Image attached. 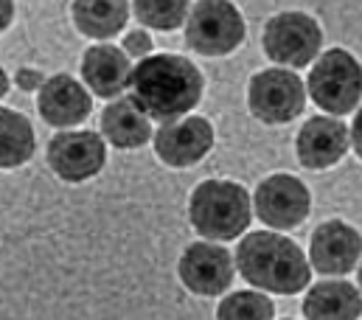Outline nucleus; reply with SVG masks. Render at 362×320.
I'll list each match as a JSON object with an SVG mask.
<instances>
[{
    "label": "nucleus",
    "instance_id": "nucleus-1",
    "mask_svg": "<svg viewBox=\"0 0 362 320\" xmlns=\"http://www.w3.org/2000/svg\"><path fill=\"white\" fill-rule=\"evenodd\" d=\"M132 101L163 124L177 121L199 104L202 74L199 68L177 54H155L132 68Z\"/></svg>",
    "mask_w": 362,
    "mask_h": 320
},
{
    "label": "nucleus",
    "instance_id": "nucleus-2",
    "mask_svg": "<svg viewBox=\"0 0 362 320\" xmlns=\"http://www.w3.org/2000/svg\"><path fill=\"white\" fill-rule=\"evenodd\" d=\"M236 267L247 284L275 295H295L312 278L303 250L272 231H256L239 241Z\"/></svg>",
    "mask_w": 362,
    "mask_h": 320
},
{
    "label": "nucleus",
    "instance_id": "nucleus-3",
    "mask_svg": "<svg viewBox=\"0 0 362 320\" xmlns=\"http://www.w3.org/2000/svg\"><path fill=\"white\" fill-rule=\"evenodd\" d=\"M250 194L230 180H205L194 188L188 217L197 234L214 241L242 236L250 225Z\"/></svg>",
    "mask_w": 362,
    "mask_h": 320
},
{
    "label": "nucleus",
    "instance_id": "nucleus-4",
    "mask_svg": "<svg viewBox=\"0 0 362 320\" xmlns=\"http://www.w3.org/2000/svg\"><path fill=\"white\" fill-rule=\"evenodd\" d=\"M309 96L326 113L334 115L351 113L362 96L360 62L343 48L326 51L309 74Z\"/></svg>",
    "mask_w": 362,
    "mask_h": 320
},
{
    "label": "nucleus",
    "instance_id": "nucleus-5",
    "mask_svg": "<svg viewBox=\"0 0 362 320\" xmlns=\"http://www.w3.org/2000/svg\"><path fill=\"white\" fill-rule=\"evenodd\" d=\"M245 40V20L230 3H211L202 0L191 8L185 23V42L205 54V57H222L239 48Z\"/></svg>",
    "mask_w": 362,
    "mask_h": 320
},
{
    "label": "nucleus",
    "instance_id": "nucleus-6",
    "mask_svg": "<svg viewBox=\"0 0 362 320\" xmlns=\"http://www.w3.org/2000/svg\"><path fill=\"white\" fill-rule=\"evenodd\" d=\"M262 42H264V54L272 62L303 68L320 54L323 31L315 23V17L303 11H284L267 20Z\"/></svg>",
    "mask_w": 362,
    "mask_h": 320
},
{
    "label": "nucleus",
    "instance_id": "nucleus-7",
    "mask_svg": "<svg viewBox=\"0 0 362 320\" xmlns=\"http://www.w3.org/2000/svg\"><path fill=\"white\" fill-rule=\"evenodd\" d=\"M247 104H250V113L259 121H264V124H286L306 104L303 81L298 79V74H292V71H281V68L262 71V74H256L250 79Z\"/></svg>",
    "mask_w": 362,
    "mask_h": 320
},
{
    "label": "nucleus",
    "instance_id": "nucleus-8",
    "mask_svg": "<svg viewBox=\"0 0 362 320\" xmlns=\"http://www.w3.org/2000/svg\"><path fill=\"white\" fill-rule=\"evenodd\" d=\"M309 191L292 174H272L259 183L253 194L256 217L275 231H286L300 225L309 217Z\"/></svg>",
    "mask_w": 362,
    "mask_h": 320
},
{
    "label": "nucleus",
    "instance_id": "nucleus-9",
    "mask_svg": "<svg viewBox=\"0 0 362 320\" xmlns=\"http://www.w3.org/2000/svg\"><path fill=\"white\" fill-rule=\"evenodd\" d=\"M180 281L202 298L222 295L233 281V261L230 253L211 241H197L185 247L180 256Z\"/></svg>",
    "mask_w": 362,
    "mask_h": 320
},
{
    "label": "nucleus",
    "instance_id": "nucleus-10",
    "mask_svg": "<svg viewBox=\"0 0 362 320\" xmlns=\"http://www.w3.org/2000/svg\"><path fill=\"white\" fill-rule=\"evenodd\" d=\"M104 160H107L104 141L95 132H88V130L59 132L48 144V163H51V168L62 180H68V183L90 180L93 174L101 171Z\"/></svg>",
    "mask_w": 362,
    "mask_h": 320
},
{
    "label": "nucleus",
    "instance_id": "nucleus-11",
    "mask_svg": "<svg viewBox=\"0 0 362 320\" xmlns=\"http://www.w3.org/2000/svg\"><path fill=\"white\" fill-rule=\"evenodd\" d=\"M214 147V127L208 118L191 115V118H177L169 124H160L155 132V152L166 166H194L205 158Z\"/></svg>",
    "mask_w": 362,
    "mask_h": 320
},
{
    "label": "nucleus",
    "instance_id": "nucleus-12",
    "mask_svg": "<svg viewBox=\"0 0 362 320\" xmlns=\"http://www.w3.org/2000/svg\"><path fill=\"white\" fill-rule=\"evenodd\" d=\"M362 256V236L346 222L332 219L315 228L312 244H309V258L312 267L326 273V275H343L354 270V264Z\"/></svg>",
    "mask_w": 362,
    "mask_h": 320
},
{
    "label": "nucleus",
    "instance_id": "nucleus-13",
    "mask_svg": "<svg viewBox=\"0 0 362 320\" xmlns=\"http://www.w3.org/2000/svg\"><path fill=\"white\" fill-rule=\"evenodd\" d=\"M351 132L337 118H309L295 141L298 160L306 168H329L349 152Z\"/></svg>",
    "mask_w": 362,
    "mask_h": 320
},
{
    "label": "nucleus",
    "instance_id": "nucleus-14",
    "mask_svg": "<svg viewBox=\"0 0 362 320\" xmlns=\"http://www.w3.org/2000/svg\"><path fill=\"white\" fill-rule=\"evenodd\" d=\"M37 107L42 113V118L51 127H74L82 124L90 115V96L88 90L68 74H57L45 81V87L40 90Z\"/></svg>",
    "mask_w": 362,
    "mask_h": 320
},
{
    "label": "nucleus",
    "instance_id": "nucleus-15",
    "mask_svg": "<svg viewBox=\"0 0 362 320\" xmlns=\"http://www.w3.org/2000/svg\"><path fill=\"white\" fill-rule=\"evenodd\" d=\"M82 79L95 96L115 98L132 79V68L127 54L115 45H93L82 57Z\"/></svg>",
    "mask_w": 362,
    "mask_h": 320
},
{
    "label": "nucleus",
    "instance_id": "nucleus-16",
    "mask_svg": "<svg viewBox=\"0 0 362 320\" xmlns=\"http://www.w3.org/2000/svg\"><path fill=\"white\" fill-rule=\"evenodd\" d=\"M101 132L118 149H138L152 138V124L149 115L132 101V96H121L104 107Z\"/></svg>",
    "mask_w": 362,
    "mask_h": 320
},
{
    "label": "nucleus",
    "instance_id": "nucleus-17",
    "mask_svg": "<svg viewBox=\"0 0 362 320\" xmlns=\"http://www.w3.org/2000/svg\"><path fill=\"white\" fill-rule=\"evenodd\" d=\"M306 320H357L362 315L360 290L349 281H320L303 298Z\"/></svg>",
    "mask_w": 362,
    "mask_h": 320
},
{
    "label": "nucleus",
    "instance_id": "nucleus-18",
    "mask_svg": "<svg viewBox=\"0 0 362 320\" xmlns=\"http://www.w3.org/2000/svg\"><path fill=\"white\" fill-rule=\"evenodd\" d=\"M71 14H74V23L76 28L93 37V40H110L115 37L124 25H127V17H129V6L127 3H112V0H104V3H88V0H79L71 6Z\"/></svg>",
    "mask_w": 362,
    "mask_h": 320
},
{
    "label": "nucleus",
    "instance_id": "nucleus-19",
    "mask_svg": "<svg viewBox=\"0 0 362 320\" xmlns=\"http://www.w3.org/2000/svg\"><path fill=\"white\" fill-rule=\"evenodd\" d=\"M34 155V130L28 118L3 107L0 110V163L3 168H14Z\"/></svg>",
    "mask_w": 362,
    "mask_h": 320
},
{
    "label": "nucleus",
    "instance_id": "nucleus-20",
    "mask_svg": "<svg viewBox=\"0 0 362 320\" xmlns=\"http://www.w3.org/2000/svg\"><path fill=\"white\" fill-rule=\"evenodd\" d=\"M132 11L141 25L158 31H175L185 20V0H138L132 3Z\"/></svg>",
    "mask_w": 362,
    "mask_h": 320
},
{
    "label": "nucleus",
    "instance_id": "nucleus-21",
    "mask_svg": "<svg viewBox=\"0 0 362 320\" xmlns=\"http://www.w3.org/2000/svg\"><path fill=\"white\" fill-rule=\"evenodd\" d=\"M275 309L272 301L264 298L262 292H233L230 298H225L216 309V320H272Z\"/></svg>",
    "mask_w": 362,
    "mask_h": 320
},
{
    "label": "nucleus",
    "instance_id": "nucleus-22",
    "mask_svg": "<svg viewBox=\"0 0 362 320\" xmlns=\"http://www.w3.org/2000/svg\"><path fill=\"white\" fill-rule=\"evenodd\" d=\"M121 51H124L127 57H135V59L141 62V59L152 57V54H149V51H152V40H149V34H146V31H129V34L124 37Z\"/></svg>",
    "mask_w": 362,
    "mask_h": 320
},
{
    "label": "nucleus",
    "instance_id": "nucleus-23",
    "mask_svg": "<svg viewBox=\"0 0 362 320\" xmlns=\"http://www.w3.org/2000/svg\"><path fill=\"white\" fill-rule=\"evenodd\" d=\"M45 81L48 79H45L40 71H34V68H23V71H17V84H20V90H42Z\"/></svg>",
    "mask_w": 362,
    "mask_h": 320
},
{
    "label": "nucleus",
    "instance_id": "nucleus-24",
    "mask_svg": "<svg viewBox=\"0 0 362 320\" xmlns=\"http://www.w3.org/2000/svg\"><path fill=\"white\" fill-rule=\"evenodd\" d=\"M351 144H354L357 155L362 158V110L357 113V118H354V124H351Z\"/></svg>",
    "mask_w": 362,
    "mask_h": 320
},
{
    "label": "nucleus",
    "instance_id": "nucleus-25",
    "mask_svg": "<svg viewBox=\"0 0 362 320\" xmlns=\"http://www.w3.org/2000/svg\"><path fill=\"white\" fill-rule=\"evenodd\" d=\"M8 20H11V3H3V28L8 25Z\"/></svg>",
    "mask_w": 362,
    "mask_h": 320
},
{
    "label": "nucleus",
    "instance_id": "nucleus-26",
    "mask_svg": "<svg viewBox=\"0 0 362 320\" xmlns=\"http://www.w3.org/2000/svg\"><path fill=\"white\" fill-rule=\"evenodd\" d=\"M360 287H362V264H360Z\"/></svg>",
    "mask_w": 362,
    "mask_h": 320
}]
</instances>
